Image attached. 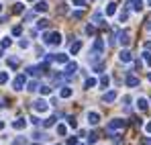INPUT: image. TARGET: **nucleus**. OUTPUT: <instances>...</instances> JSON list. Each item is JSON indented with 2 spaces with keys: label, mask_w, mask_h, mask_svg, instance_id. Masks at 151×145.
<instances>
[{
  "label": "nucleus",
  "mask_w": 151,
  "mask_h": 145,
  "mask_svg": "<svg viewBox=\"0 0 151 145\" xmlns=\"http://www.w3.org/2000/svg\"><path fill=\"white\" fill-rule=\"evenodd\" d=\"M110 139H112V143H121V141H123V137H121V135H112V137H110Z\"/></svg>",
  "instance_id": "nucleus-38"
},
{
  "label": "nucleus",
  "mask_w": 151,
  "mask_h": 145,
  "mask_svg": "<svg viewBox=\"0 0 151 145\" xmlns=\"http://www.w3.org/2000/svg\"><path fill=\"white\" fill-rule=\"evenodd\" d=\"M31 145H39V143H31Z\"/></svg>",
  "instance_id": "nucleus-54"
},
{
  "label": "nucleus",
  "mask_w": 151,
  "mask_h": 145,
  "mask_svg": "<svg viewBox=\"0 0 151 145\" xmlns=\"http://www.w3.org/2000/svg\"><path fill=\"white\" fill-rule=\"evenodd\" d=\"M86 35H94V25H88L86 27Z\"/></svg>",
  "instance_id": "nucleus-42"
},
{
  "label": "nucleus",
  "mask_w": 151,
  "mask_h": 145,
  "mask_svg": "<svg viewBox=\"0 0 151 145\" xmlns=\"http://www.w3.org/2000/svg\"><path fill=\"white\" fill-rule=\"evenodd\" d=\"M19 145H21V143H19Z\"/></svg>",
  "instance_id": "nucleus-57"
},
{
  "label": "nucleus",
  "mask_w": 151,
  "mask_h": 145,
  "mask_svg": "<svg viewBox=\"0 0 151 145\" xmlns=\"http://www.w3.org/2000/svg\"><path fill=\"white\" fill-rule=\"evenodd\" d=\"M0 129H4V123H2V121H0Z\"/></svg>",
  "instance_id": "nucleus-51"
},
{
  "label": "nucleus",
  "mask_w": 151,
  "mask_h": 145,
  "mask_svg": "<svg viewBox=\"0 0 151 145\" xmlns=\"http://www.w3.org/2000/svg\"><path fill=\"white\" fill-rule=\"evenodd\" d=\"M147 4H151V0H147Z\"/></svg>",
  "instance_id": "nucleus-53"
},
{
  "label": "nucleus",
  "mask_w": 151,
  "mask_h": 145,
  "mask_svg": "<svg viewBox=\"0 0 151 145\" xmlns=\"http://www.w3.org/2000/svg\"><path fill=\"white\" fill-rule=\"evenodd\" d=\"M33 19H35V10H33V12H27V14H25V21H27V23H29V21H33Z\"/></svg>",
  "instance_id": "nucleus-39"
},
{
  "label": "nucleus",
  "mask_w": 151,
  "mask_h": 145,
  "mask_svg": "<svg viewBox=\"0 0 151 145\" xmlns=\"http://www.w3.org/2000/svg\"><path fill=\"white\" fill-rule=\"evenodd\" d=\"M80 49H82V41H74V43H72V47H70V53H72V55H76Z\"/></svg>",
  "instance_id": "nucleus-20"
},
{
  "label": "nucleus",
  "mask_w": 151,
  "mask_h": 145,
  "mask_svg": "<svg viewBox=\"0 0 151 145\" xmlns=\"http://www.w3.org/2000/svg\"><path fill=\"white\" fill-rule=\"evenodd\" d=\"M49 10V4L45 2V0H39L37 4H35V12H47Z\"/></svg>",
  "instance_id": "nucleus-10"
},
{
  "label": "nucleus",
  "mask_w": 151,
  "mask_h": 145,
  "mask_svg": "<svg viewBox=\"0 0 151 145\" xmlns=\"http://www.w3.org/2000/svg\"><path fill=\"white\" fill-rule=\"evenodd\" d=\"M145 131H147V133H149V135H151V121L147 123V125H145Z\"/></svg>",
  "instance_id": "nucleus-48"
},
{
  "label": "nucleus",
  "mask_w": 151,
  "mask_h": 145,
  "mask_svg": "<svg viewBox=\"0 0 151 145\" xmlns=\"http://www.w3.org/2000/svg\"><path fill=\"white\" fill-rule=\"evenodd\" d=\"M80 145H82V143H80Z\"/></svg>",
  "instance_id": "nucleus-56"
},
{
  "label": "nucleus",
  "mask_w": 151,
  "mask_h": 145,
  "mask_svg": "<svg viewBox=\"0 0 151 145\" xmlns=\"http://www.w3.org/2000/svg\"><path fill=\"white\" fill-rule=\"evenodd\" d=\"M0 12H2V4H0Z\"/></svg>",
  "instance_id": "nucleus-52"
},
{
  "label": "nucleus",
  "mask_w": 151,
  "mask_h": 145,
  "mask_svg": "<svg viewBox=\"0 0 151 145\" xmlns=\"http://www.w3.org/2000/svg\"><path fill=\"white\" fill-rule=\"evenodd\" d=\"M72 17H74L76 21H80V19H82V10H76V12L72 14Z\"/></svg>",
  "instance_id": "nucleus-44"
},
{
  "label": "nucleus",
  "mask_w": 151,
  "mask_h": 145,
  "mask_svg": "<svg viewBox=\"0 0 151 145\" xmlns=\"http://www.w3.org/2000/svg\"><path fill=\"white\" fill-rule=\"evenodd\" d=\"M143 61L151 68V51H149V49H145V51H143Z\"/></svg>",
  "instance_id": "nucleus-24"
},
{
  "label": "nucleus",
  "mask_w": 151,
  "mask_h": 145,
  "mask_svg": "<svg viewBox=\"0 0 151 145\" xmlns=\"http://www.w3.org/2000/svg\"><path fill=\"white\" fill-rule=\"evenodd\" d=\"M27 72H29V76L37 78V76H41V74H43V70H41V66H29V68H27Z\"/></svg>",
  "instance_id": "nucleus-11"
},
{
  "label": "nucleus",
  "mask_w": 151,
  "mask_h": 145,
  "mask_svg": "<svg viewBox=\"0 0 151 145\" xmlns=\"http://www.w3.org/2000/svg\"><path fill=\"white\" fill-rule=\"evenodd\" d=\"M119 59H121L123 63H131V61H133V53H131L129 49H123V51L119 53Z\"/></svg>",
  "instance_id": "nucleus-6"
},
{
  "label": "nucleus",
  "mask_w": 151,
  "mask_h": 145,
  "mask_svg": "<svg viewBox=\"0 0 151 145\" xmlns=\"http://www.w3.org/2000/svg\"><path fill=\"white\" fill-rule=\"evenodd\" d=\"M92 21H94V25H102V27H104V21H102V12H94Z\"/></svg>",
  "instance_id": "nucleus-23"
},
{
  "label": "nucleus",
  "mask_w": 151,
  "mask_h": 145,
  "mask_svg": "<svg viewBox=\"0 0 151 145\" xmlns=\"http://www.w3.org/2000/svg\"><path fill=\"white\" fill-rule=\"evenodd\" d=\"M33 139H39V141H43V139H47V137H45L43 133H35V135H33Z\"/></svg>",
  "instance_id": "nucleus-43"
},
{
  "label": "nucleus",
  "mask_w": 151,
  "mask_h": 145,
  "mask_svg": "<svg viewBox=\"0 0 151 145\" xmlns=\"http://www.w3.org/2000/svg\"><path fill=\"white\" fill-rule=\"evenodd\" d=\"M68 145H78V139H76V137H70V141H68Z\"/></svg>",
  "instance_id": "nucleus-46"
},
{
  "label": "nucleus",
  "mask_w": 151,
  "mask_h": 145,
  "mask_svg": "<svg viewBox=\"0 0 151 145\" xmlns=\"http://www.w3.org/2000/svg\"><path fill=\"white\" fill-rule=\"evenodd\" d=\"M47 25H49V21L41 19V21H37V29H47Z\"/></svg>",
  "instance_id": "nucleus-31"
},
{
  "label": "nucleus",
  "mask_w": 151,
  "mask_h": 145,
  "mask_svg": "<svg viewBox=\"0 0 151 145\" xmlns=\"http://www.w3.org/2000/svg\"><path fill=\"white\" fill-rule=\"evenodd\" d=\"M137 108L145 113V110L149 108V102H147V98H139V100H137Z\"/></svg>",
  "instance_id": "nucleus-17"
},
{
  "label": "nucleus",
  "mask_w": 151,
  "mask_h": 145,
  "mask_svg": "<svg viewBox=\"0 0 151 145\" xmlns=\"http://www.w3.org/2000/svg\"><path fill=\"white\" fill-rule=\"evenodd\" d=\"M145 49H149V51H151V41H149V43H145Z\"/></svg>",
  "instance_id": "nucleus-49"
},
{
  "label": "nucleus",
  "mask_w": 151,
  "mask_h": 145,
  "mask_svg": "<svg viewBox=\"0 0 151 145\" xmlns=\"http://www.w3.org/2000/svg\"><path fill=\"white\" fill-rule=\"evenodd\" d=\"M78 72V63L76 61H68L65 63V70H63V76H74Z\"/></svg>",
  "instance_id": "nucleus-5"
},
{
  "label": "nucleus",
  "mask_w": 151,
  "mask_h": 145,
  "mask_svg": "<svg viewBox=\"0 0 151 145\" xmlns=\"http://www.w3.org/2000/svg\"><path fill=\"white\" fill-rule=\"evenodd\" d=\"M119 19H121V23H125L127 19H129V12H127V10H123V12H121V17H119Z\"/></svg>",
  "instance_id": "nucleus-40"
},
{
  "label": "nucleus",
  "mask_w": 151,
  "mask_h": 145,
  "mask_svg": "<svg viewBox=\"0 0 151 145\" xmlns=\"http://www.w3.org/2000/svg\"><path fill=\"white\" fill-rule=\"evenodd\" d=\"M41 94H43V96H49L51 94V86H41Z\"/></svg>",
  "instance_id": "nucleus-34"
},
{
  "label": "nucleus",
  "mask_w": 151,
  "mask_h": 145,
  "mask_svg": "<svg viewBox=\"0 0 151 145\" xmlns=\"http://www.w3.org/2000/svg\"><path fill=\"white\" fill-rule=\"evenodd\" d=\"M123 127H125V121H123V119H112V121L108 123L106 129H108V133H112V131H119V129H123Z\"/></svg>",
  "instance_id": "nucleus-4"
},
{
  "label": "nucleus",
  "mask_w": 151,
  "mask_h": 145,
  "mask_svg": "<svg viewBox=\"0 0 151 145\" xmlns=\"http://www.w3.org/2000/svg\"><path fill=\"white\" fill-rule=\"evenodd\" d=\"M37 88H41V86H39V82H37V80H33V82H29V84H27V90H29V92H35V90H37Z\"/></svg>",
  "instance_id": "nucleus-22"
},
{
  "label": "nucleus",
  "mask_w": 151,
  "mask_h": 145,
  "mask_svg": "<svg viewBox=\"0 0 151 145\" xmlns=\"http://www.w3.org/2000/svg\"><path fill=\"white\" fill-rule=\"evenodd\" d=\"M12 12H14V14H23V12H25V4H23V2H17L14 8H12Z\"/></svg>",
  "instance_id": "nucleus-21"
},
{
  "label": "nucleus",
  "mask_w": 151,
  "mask_h": 145,
  "mask_svg": "<svg viewBox=\"0 0 151 145\" xmlns=\"http://www.w3.org/2000/svg\"><path fill=\"white\" fill-rule=\"evenodd\" d=\"M114 12H116V2H108V4H106V10H104V14H106V17H112Z\"/></svg>",
  "instance_id": "nucleus-13"
},
{
  "label": "nucleus",
  "mask_w": 151,
  "mask_h": 145,
  "mask_svg": "<svg viewBox=\"0 0 151 145\" xmlns=\"http://www.w3.org/2000/svg\"><path fill=\"white\" fill-rule=\"evenodd\" d=\"M116 96H119V94H116V90H110V92H106V94L102 96V100H104V102H114Z\"/></svg>",
  "instance_id": "nucleus-15"
},
{
  "label": "nucleus",
  "mask_w": 151,
  "mask_h": 145,
  "mask_svg": "<svg viewBox=\"0 0 151 145\" xmlns=\"http://www.w3.org/2000/svg\"><path fill=\"white\" fill-rule=\"evenodd\" d=\"M10 45H12V41H10L8 37H4V39L0 41V47H2V49H8V47H10Z\"/></svg>",
  "instance_id": "nucleus-27"
},
{
  "label": "nucleus",
  "mask_w": 151,
  "mask_h": 145,
  "mask_svg": "<svg viewBox=\"0 0 151 145\" xmlns=\"http://www.w3.org/2000/svg\"><path fill=\"white\" fill-rule=\"evenodd\" d=\"M88 123L90 125H98L100 123V115L98 113H88Z\"/></svg>",
  "instance_id": "nucleus-16"
},
{
  "label": "nucleus",
  "mask_w": 151,
  "mask_h": 145,
  "mask_svg": "<svg viewBox=\"0 0 151 145\" xmlns=\"http://www.w3.org/2000/svg\"><path fill=\"white\" fill-rule=\"evenodd\" d=\"M19 45H21V47H23V49H27V47H29V45H31V43H29L27 39H21V41H19Z\"/></svg>",
  "instance_id": "nucleus-41"
},
{
  "label": "nucleus",
  "mask_w": 151,
  "mask_h": 145,
  "mask_svg": "<svg viewBox=\"0 0 151 145\" xmlns=\"http://www.w3.org/2000/svg\"><path fill=\"white\" fill-rule=\"evenodd\" d=\"M53 61H57V63H63V66H65L70 59H68V55H65V53H55V55H53Z\"/></svg>",
  "instance_id": "nucleus-14"
},
{
  "label": "nucleus",
  "mask_w": 151,
  "mask_h": 145,
  "mask_svg": "<svg viewBox=\"0 0 151 145\" xmlns=\"http://www.w3.org/2000/svg\"><path fill=\"white\" fill-rule=\"evenodd\" d=\"M43 43H45V45H59V43H61V35H59L57 31L45 33V35H43Z\"/></svg>",
  "instance_id": "nucleus-1"
},
{
  "label": "nucleus",
  "mask_w": 151,
  "mask_h": 145,
  "mask_svg": "<svg viewBox=\"0 0 151 145\" xmlns=\"http://www.w3.org/2000/svg\"><path fill=\"white\" fill-rule=\"evenodd\" d=\"M108 84H110V78H108V76H102L100 78V88H108Z\"/></svg>",
  "instance_id": "nucleus-28"
},
{
  "label": "nucleus",
  "mask_w": 151,
  "mask_h": 145,
  "mask_svg": "<svg viewBox=\"0 0 151 145\" xmlns=\"http://www.w3.org/2000/svg\"><path fill=\"white\" fill-rule=\"evenodd\" d=\"M6 82H8V74L0 72V84H6Z\"/></svg>",
  "instance_id": "nucleus-36"
},
{
  "label": "nucleus",
  "mask_w": 151,
  "mask_h": 145,
  "mask_svg": "<svg viewBox=\"0 0 151 145\" xmlns=\"http://www.w3.org/2000/svg\"><path fill=\"white\" fill-rule=\"evenodd\" d=\"M119 43L125 45V47L131 43V33H129V31H121V33H119Z\"/></svg>",
  "instance_id": "nucleus-7"
},
{
  "label": "nucleus",
  "mask_w": 151,
  "mask_h": 145,
  "mask_svg": "<svg viewBox=\"0 0 151 145\" xmlns=\"http://www.w3.org/2000/svg\"><path fill=\"white\" fill-rule=\"evenodd\" d=\"M68 125H70L72 129H76V127H78V121H76V117H68Z\"/></svg>",
  "instance_id": "nucleus-33"
},
{
  "label": "nucleus",
  "mask_w": 151,
  "mask_h": 145,
  "mask_svg": "<svg viewBox=\"0 0 151 145\" xmlns=\"http://www.w3.org/2000/svg\"><path fill=\"white\" fill-rule=\"evenodd\" d=\"M8 66H10L12 70H17V68H19V59H14V57H8Z\"/></svg>",
  "instance_id": "nucleus-29"
},
{
  "label": "nucleus",
  "mask_w": 151,
  "mask_h": 145,
  "mask_svg": "<svg viewBox=\"0 0 151 145\" xmlns=\"http://www.w3.org/2000/svg\"><path fill=\"white\" fill-rule=\"evenodd\" d=\"M129 8H133L135 12L143 10V0H129Z\"/></svg>",
  "instance_id": "nucleus-8"
},
{
  "label": "nucleus",
  "mask_w": 151,
  "mask_h": 145,
  "mask_svg": "<svg viewBox=\"0 0 151 145\" xmlns=\"http://www.w3.org/2000/svg\"><path fill=\"white\" fill-rule=\"evenodd\" d=\"M92 51L100 55L102 51H104V41H102V39H96V41H94V47H92Z\"/></svg>",
  "instance_id": "nucleus-12"
},
{
  "label": "nucleus",
  "mask_w": 151,
  "mask_h": 145,
  "mask_svg": "<svg viewBox=\"0 0 151 145\" xmlns=\"http://www.w3.org/2000/svg\"><path fill=\"white\" fill-rule=\"evenodd\" d=\"M147 29H149V31H151V21H149V23H147Z\"/></svg>",
  "instance_id": "nucleus-50"
},
{
  "label": "nucleus",
  "mask_w": 151,
  "mask_h": 145,
  "mask_svg": "<svg viewBox=\"0 0 151 145\" xmlns=\"http://www.w3.org/2000/svg\"><path fill=\"white\" fill-rule=\"evenodd\" d=\"M12 86H14V90H23L27 86V78H25V74H19L14 80H12Z\"/></svg>",
  "instance_id": "nucleus-3"
},
{
  "label": "nucleus",
  "mask_w": 151,
  "mask_h": 145,
  "mask_svg": "<svg viewBox=\"0 0 151 145\" xmlns=\"http://www.w3.org/2000/svg\"><path fill=\"white\" fill-rule=\"evenodd\" d=\"M12 35H14V37L23 35V27H21V25H19V27H12Z\"/></svg>",
  "instance_id": "nucleus-32"
},
{
  "label": "nucleus",
  "mask_w": 151,
  "mask_h": 145,
  "mask_svg": "<svg viewBox=\"0 0 151 145\" xmlns=\"http://www.w3.org/2000/svg\"><path fill=\"white\" fill-rule=\"evenodd\" d=\"M102 70H104V63H96L94 66V72H102Z\"/></svg>",
  "instance_id": "nucleus-45"
},
{
  "label": "nucleus",
  "mask_w": 151,
  "mask_h": 145,
  "mask_svg": "<svg viewBox=\"0 0 151 145\" xmlns=\"http://www.w3.org/2000/svg\"><path fill=\"white\" fill-rule=\"evenodd\" d=\"M96 84H98V80H96V78H88V80H86V84H84V86H86V88H94V86H96Z\"/></svg>",
  "instance_id": "nucleus-26"
},
{
  "label": "nucleus",
  "mask_w": 151,
  "mask_h": 145,
  "mask_svg": "<svg viewBox=\"0 0 151 145\" xmlns=\"http://www.w3.org/2000/svg\"><path fill=\"white\" fill-rule=\"evenodd\" d=\"M12 127H14L17 131H23V129L27 127V121H25V119H17V121L12 123Z\"/></svg>",
  "instance_id": "nucleus-18"
},
{
  "label": "nucleus",
  "mask_w": 151,
  "mask_h": 145,
  "mask_svg": "<svg viewBox=\"0 0 151 145\" xmlns=\"http://www.w3.org/2000/svg\"><path fill=\"white\" fill-rule=\"evenodd\" d=\"M33 110H37V113H47V110H49V104H47L43 98H39V100L33 102Z\"/></svg>",
  "instance_id": "nucleus-2"
},
{
  "label": "nucleus",
  "mask_w": 151,
  "mask_h": 145,
  "mask_svg": "<svg viewBox=\"0 0 151 145\" xmlns=\"http://www.w3.org/2000/svg\"><path fill=\"white\" fill-rule=\"evenodd\" d=\"M125 84L129 86V88H135V86H139V78H137V76H131V74H129V76L125 78Z\"/></svg>",
  "instance_id": "nucleus-9"
},
{
  "label": "nucleus",
  "mask_w": 151,
  "mask_h": 145,
  "mask_svg": "<svg viewBox=\"0 0 151 145\" xmlns=\"http://www.w3.org/2000/svg\"><path fill=\"white\" fill-rule=\"evenodd\" d=\"M57 135H68V127L65 125H57Z\"/></svg>",
  "instance_id": "nucleus-30"
},
{
  "label": "nucleus",
  "mask_w": 151,
  "mask_h": 145,
  "mask_svg": "<svg viewBox=\"0 0 151 145\" xmlns=\"http://www.w3.org/2000/svg\"><path fill=\"white\" fill-rule=\"evenodd\" d=\"M59 96H61V98H70V96H72V88H70V86H61Z\"/></svg>",
  "instance_id": "nucleus-19"
},
{
  "label": "nucleus",
  "mask_w": 151,
  "mask_h": 145,
  "mask_svg": "<svg viewBox=\"0 0 151 145\" xmlns=\"http://www.w3.org/2000/svg\"><path fill=\"white\" fill-rule=\"evenodd\" d=\"M141 145H151V137H145V139L141 141Z\"/></svg>",
  "instance_id": "nucleus-47"
},
{
  "label": "nucleus",
  "mask_w": 151,
  "mask_h": 145,
  "mask_svg": "<svg viewBox=\"0 0 151 145\" xmlns=\"http://www.w3.org/2000/svg\"><path fill=\"white\" fill-rule=\"evenodd\" d=\"M96 141H98V135L96 133H90L88 135V143H96Z\"/></svg>",
  "instance_id": "nucleus-35"
},
{
  "label": "nucleus",
  "mask_w": 151,
  "mask_h": 145,
  "mask_svg": "<svg viewBox=\"0 0 151 145\" xmlns=\"http://www.w3.org/2000/svg\"><path fill=\"white\" fill-rule=\"evenodd\" d=\"M72 2H74V6H80V8L86 6V0H72Z\"/></svg>",
  "instance_id": "nucleus-37"
},
{
  "label": "nucleus",
  "mask_w": 151,
  "mask_h": 145,
  "mask_svg": "<svg viewBox=\"0 0 151 145\" xmlns=\"http://www.w3.org/2000/svg\"><path fill=\"white\" fill-rule=\"evenodd\" d=\"M55 121H57L55 117H49V119H45V121H43V127H45V129H49V127L55 125Z\"/></svg>",
  "instance_id": "nucleus-25"
},
{
  "label": "nucleus",
  "mask_w": 151,
  "mask_h": 145,
  "mask_svg": "<svg viewBox=\"0 0 151 145\" xmlns=\"http://www.w3.org/2000/svg\"><path fill=\"white\" fill-rule=\"evenodd\" d=\"M29 2H33V0H29Z\"/></svg>",
  "instance_id": "nucleus-55"
}]
</instances>
